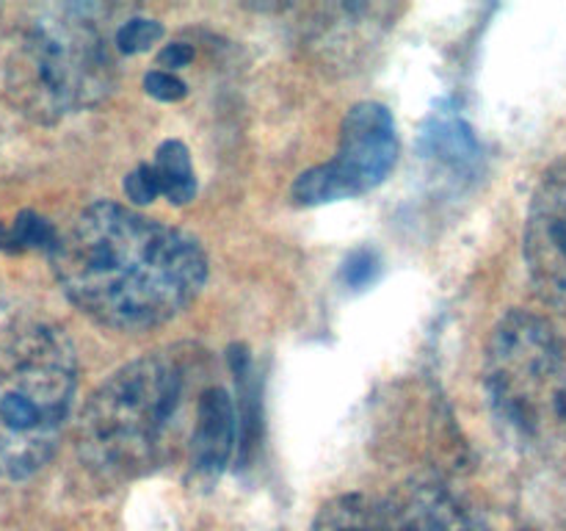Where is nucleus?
I'll return each mask as SVG.
<instances>
[{
	"label": "nucleus",
	"instance_id": "obj_1",
	"mask_svg": "<svg viewBox=\"0 0 566 531\" xmlns=\"http://www.w3.org/2000/svg\"><path fill=\"white\" fill-rule=\"evenodd\" d=\"M48 258L64 296L99 326L119 332L177 319L208 280L197 238L108 199L55 227Z\"/></svg>",
	"mask_w": 566,
	"mask_h": 531
},
{
	"label": "nucleus",
	"instance_id": "obj_2",
	"mask_svg": "<svg viewBox=\"0 0 566 531\" xmlns=\"http://www.w3.org/2000/svg\"><path fill=\"white\" fill-rule=\"evenodd\" d=\"M193 348H158L116 368L83 404L72 442L88 479L119 487L160 468L191 437L208 382Z\"/></svg>",
	"mask_w": 566,
	"mask_h": 531
},
{
	"label": "nucleus",
	"instance_id": "obj_3",
	"mask_svg": "<svg viewBox=\"0 0 566 531\" xmlns=\"http://www.w3.org/2000/svg\"><path fill=\"white\" fill-rule=\"evenodd\" d=\"M9 103L39 125L94 108L116 83L108 11L97 3L17 6L0 20Z\"/></svg>",
	"mask_w": 566,
	"mask_h": 531
},
{
	"label": "nucleus",
	"instance_id": "obj_4",
	"mask_svg": "<svg viewBox=\"0 0 566 531\" xmlns=\"http://www.w3.org/2000/svg\"><path fill=\"white\" fill-rule=\"evenodd\" d=\"M77 393V354L50 321L0 330V479L22 481L59 451Z\"/></svg>",
	"mask_w": 566,
	"mask_h": 531
},
{
	"label": "nucleus",
	"instance_id": "obj_5",
	"mask_svg": "<svg viewBox=\"0 0 566 531\" xmlns=\"http://www.w3.org/2000/svg\"><path fill=\"white\" fill-rule=\"evenodd\" d=\"M484 391L514 440L539 448L566 440V335L528 310L503 315L486 343Z\"/></svg>",
	"mask_w": 566,
	"mask_h": 531
},
{
	"label": "nucleus",
	"instance_id": "obj_6",
	"mask_svg": "<svg viewBox=\"0 0 566 531\" xmlns=\"http://www.w3.org/2000/svg\"><path fill=\"white\" fill-rule=\"evenodd\" d=\"M396 160V119L387 105L363 100L343 116L335 155L326 164L302 171L291 194L298 205H326L363 197L390 177Z\"/></svg>",
	"mask_w": 566,
	"mask_h": 531
},
{
	"label": "nucleus",
	"instance_id": "obj_7",
	"mask_svg": "<svg viewBox=\"0 0 566 531\" xmlns=\"http://www.w3.org/2000/svg\"><path fill=\"white\" fill-rule=\"evenodd\" d=\"M523 254L542 302L566 315V158L553 164L534 188Z\"/></svg>",
	"mask_w": 566,
	"mask_h": 531
},
{
	"label": "nucleus",
	"instance_id": "obj_8",
	"mask_svg": "<svg viewBox=\"0 0 566 531\" xmlns=\"http://www.w3.org/2000/svg\"><path fill=\"white\" fill-rule=\"evenodd\" d=\"M379 531H481V525L451 487L412 479L381 503Z\"/></svg>",
	"mask_w": 566,
	"mask_h": 531
},
{
	"label": "nucleus",
	"instance_id": "obj_9",
	"mask_svg": "<svg viewBox=\"0 0 566 531\" xmlns=\"http://www.w3.org/2000/svg\"><path fill=\"white\" fill-rule=\"evenodd\" d=\"M238 442V407L224 385L208 382L197 398L191 437H188V468L199 479H216L230 462Z\"/></svg>",
	"mask_w": 566,
	"mask_h": 531
},
{
	"label": "nucleus",
	"instance_id": "obj_10",
	"mask_svg": "<svg viewBox=\"0 0 566 531\" xmlns=\"http://www.w3.org/2000/svg\"><path fill=\"white\" fill-rule=\"evenodd\" d=\"M390 6H376V3H343V6H324L318 9L313 25V44L326 55V59H340L348 61L357 53V39L359 42H374L387 25H390Z\"/></svg>",
	"mask_w": 566,
	"mask_h": 531
},
{
	"label": "nucleus",
	"instance_id": "obj_11",
	"mask_svg": "<svg viewBox=\"0 0 566 531\" xmlns=\"http://www.w3.org/2000/svg\"><path fill=\"white\" fill-rule=\"evenodd\" d=\"M420 144H423L426 158H434L437 164L451 166V169H464L479 155L473 131L457 114H448L442 108L431 114Z\"/></svg>",
	"mask_w": 566,
	"mask_h": 531
},
{
	"label": "nucleus",
	"instance_id": "obj_12",
	"mask_svg": "<svg viewBox=\"0 0 566 531\" xmlns=\"http://www.w3.org/2000/svg\"><path fill=\"white\" fill-rule=\"evenodd\" d=\"M149 166H153V175L158 180L160 197L169 199L171 205H188L197 197V171H193L191 153L182 142L166 138L155 149V158L149 160Z\"/></svg>",
	"mask_w": 566,
	"mask_h": 531
},
{
	"label": "nucleus",
	"instance_id": "obj_13",
	"mask_svg": "<svg viewBox=\"0 0 566 531\" xmlns=\"http://www.w3.org/2000/svg\"><path fill=\"white\" fill-rule=\"evenodd\" d=\"M379 520L381 507L374 498L365 492H346L318 509L313 531H379Z\"/></svg>",
	"mask_w": 566,
	"mask_h": 531
},
{
	"label": "nucleus",
	"instance_id": "obj_14",
	"mask_svg": "<svg viewBox=\"0 0 566 531\" xmlns=\"http://www.w3.org/2000/svg\"><path fill=\"white\" fill-rule=\"evenodd\" d=\"M11 252H22V249H44L50 252L55 241V225L44 216L33 214V210H22L9 227Z\"/></svg>",
	"mask_w": 566,
	"mask_h": 531
},
{
	"label": "nucleus",
	"instance_id": "obj_15",
	"mask_svg": "<svg viewBox=\"0 0 566 531\" xmlns=\"http://www.w3.org/2000/svg\"><path fill=\"white\" fill-rule=\"evenodd\" d=\"M164 37V25L158 20H147V17H130L122 22L114 31V48L116 53L136 55L149 50L153 44L160 42Z\"/></svg>",
	"mask_w": 566,
	"mask_h": 531
},
{
	"label": "nucleus",
	"instance_id": "obj_16",
	"mask_svg": "<svg viewBox=\"0 0 566 531\" xmlns=\"http://www.w3.org/2000/svg\"><path fill=\"white\" fill-rule=\"evenodd\" d=\"M340 277L348 288H354V291L368 288L370 282L379 277V258H376L374 249H354L346 258V263H343Z\"/></svg>",
	"mask_w": 566,
	"mask_h": 531
},
{
	"label": "nucleus",
	"instance_id": "obj_17",
	"mask_svg": "<svg viewBox=\"0 0 566 531\" xmlns=\"http://www.w3.org/2000/svg\"><path fill=\"white\" fill-rule=\"evenodd\" d=\"M144 92H147L149 97L160 100V103H180V100H186L188 86L186 81H180V77L175 75V72L149 70L147 75H144Z\"/></svg>",
	"mask_w": 566,
	"mask_h": 531
},
{
	"label": "nucleus",
	"instance_id": "obj_18",
	"mask_svg": "<svg viewBox=\"0 0 566 531\" xmlns=\"http://www.w3.org/2000/svg\"><path fill=\"white\" fill-rule=\"evenodd\" d=\"M122 188H125L127 199H130L133 205H149L155 197H160L158 180H155L149 160H147V164H138L136 169H133L130 175L125 177Z\"/></svg>",
	"mask_w": 566,
	"mask_h": 531
},
{
	"label": "nucleus",
	"instance_id": "obj_19",
	"mask_svg": "<svg viewBox=\"0 0 566 531\" xmlns=\"http://www.w3.org/2000/svg\"><path fill=\"white\" fill-rule=\"evenodd\" d=\"M191 61H193L191 44L171 42V44H166V48L158 53V70L175 72V70H182V66H188Z\"/></svg>",
	"mask_w": 566,
	"mask_h": 531
}]
</instances>
